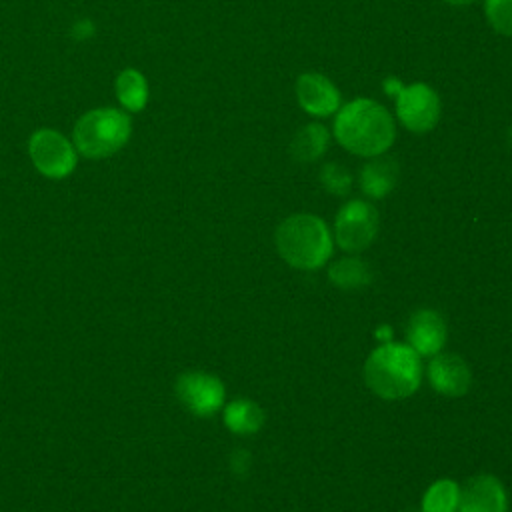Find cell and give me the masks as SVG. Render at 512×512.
<instances>
[{"mask_svg": "<svg viewBox=\"0 0 512 512\" xmlns=\"http://www.w3.org/2000/svg\"><path fill=\"white\" fill-rule=\"evenodd\" d=\"M332 134L346 152L368 160L390 150L396 140V122L380 102L354 98L334 114Z\"/></svg>", "mask_w": 512, "mask_h": 512, "instance_id": "cell-1", "label": "cell"}, {"mask_svg": "<svg viewBox=\"0 0 512 512\" xmlns=\"http://www.w3.org/2000/svg\"><path fill=\"white\" fill-rule=\"evenodd\" d=\"M366 386L384 400L412 396L422 382L420 356L400 342H384L364 362Z\"/></svg>", "mask_w": 512, "mask_h": 512, "instance_id": "cell-2", "label": "cell"}, {"mask_svg": "<svg viewBox=\"0 0 512 512\" xmlns=\"http://www.w3.org/2000/svg\"><path fill=\"white\" fill-rule=\"evenodd\" d=\"M280 258L298 270H318L332 256V232L316 214H292L284 218L274 234Z\"/></svg>", "mask_w": 512, "mask_h": 512, "instance_id": "cell-3", "label": "cell"}, {"mask_svg": "<svg viewBox=\"0 0 512 512\" xmlns=\"http://www.w3.org/2000/svg\"><path fill=\"white\" fill-rule=\"evenodd\" d=\"M132 122L118 108H94L82 114L72 130L76 152L90 160H102L116 154L130 138Z\"/></svg>", "mask_w": 512, "mask_h": 512, "instance_id": "cell-4", "label": "cell"}, {"mask_svg": "<svg viewBox=\"0 0 512 512\" xmlns=\"http://www.w3.org/2000/svg\"><path fill=\"white\" fill-rule=\"evenodd\" d=\"M394 110L398 122L414 134H426L436 128L442 116V102L438 92L424 84L412 82L404 84L394 96Z\"/></svg>", "mask_w": 512, "mask_h": 512, "instance_id": "cell-5", "label": "cell"}, {"mask_svg": "<svg viewBox=\"0 0 512 512\" xmlns=\"http://www.w3.org/2000/svg\"><path fill=\"white\" fill-rule=\"evenodd\" d=\"M28 156L34 168L52 180L66 178L74 172L78 162V152L74 144L52 128L36 130L28 140Z\"/></svg>", "mask_w": 512, "mask_h": 512, "instance_id": "cell-6", "label": "cell"}, {"mask_svg": "<svg viewBox=\"0 0 512 512\" xmlns=\"http://www.w3.org/2000/svg\"><path fill=\"white\" fill-rule=\"evenodd\" d=\"M378 234V212L366 200H348L334 220V240L346 252L366 250Z\"/></svg>", "mask_w": 512, "mask_h": 512, "instance_id": "cell-7", "label": "cell"}, {"mask_svg": "<svg viewBox=\"0 0 512 512\" xmlns=\"http://www.w3.org/2000/svg\"><path fill=\"white\" fill-rule=\"evenodd\" d=\"M176 396L180 404L196 416H212L224 404V384L218 376L202 370H190L178 376Z\"/></svg>", "mask_w": 512, "mask_h": 512, "instance_id": "cell-8", "label": "cell"}, {"mask_svg": "<svg viewBox=\"0 0 512 512\" xmlns=\"http://www.w3.org/2000/svg\"><path fill=\"white\" fill-rule=\"evenodd\" d=\"M296 102L312 118L334 116L342 106L336 84L320 72H304L296 78Z\"/></svg>", "mask_w": 512, "mask_h": 512, "instance_id": "cell-9", "label": "cell"}, {"mask_svg": "<svg viewBox=\"0 0 512 512\" xmlns=\"http://www.w3.org/2000/svg\"><path fill=\"white\" fill-rule=\"evenodd\" d=\"M508 496L502 482L490 474H478L460 488L458 512H506Z\"/></svg>", "mask_w": 512, "mask_h": 512, "instance_id": "cell-10", "label": "cell"}, {"mask_svg": "<svg viewBox=\"0 0 512 512\" xmlns=\"http://www.w3.org/2000/svg\"><path fill=\"white\" fill-rule=\"evenodd\" d=\"M430 386L442 396H464L472 384L466 362L456 354H434L426 368Z\"/></svg>", "mask_w": 512, "mask_h": 512, "instance_id": "cell-11", "label": "cell"}, {"mask_svg": "<svg viewBox=\"0 0 512 512\" xmlns=\"http://www.w3.org/2000/svg\"><path fill=\"white\" fill-rule=\"evenodd\" d=\"M446 342V324L436 310H418L406 326V344L418 356H434Z\"/></svg>", "mask_w": 512, "mask_h": 512, "instance_id": "cell-12", "label": "cell"}, {"mask_svg": "<svg viewBox=\"0 0 512 512\" xmlns=\"http://www.w3.org/2000/svg\"><path fill=\"white\" fill-rule=\"evenodd\" d=\"M358 182L362 192L368 198L380 200L384 196H388L396 182H398V164L394 158H388L384 154L368 158V162L360 168L358 174Z\"/></svg>", "mask_w": 512, "mask_h": 512, "instance_id": "cell-13", "label": "cell"}, {"mask_svg": "<svg viewBox=\"0 0 512 512\" xmlns=\"http://www.w3.org/2000/svg\"><path fill=\"white\" fill-rule=\"evenodd\" d=\"M330 130L320 122L304 124L290 140V156L300 162L308 164L322 158L330 146Z\"/></svg>", "mask_w": 512, "mask_h": 512, "instance_id": "cell-14", "label": "cell"}, {"mask_svg": "<svg viewBox=\"0 0 512 512\" xmlns=\"http://www.w3.org/2000/svg\"><path fill=\"white\" fill-rule=\"evenodd\" d=\"M224 424L234 434H254L264 424V412L256 402L238 398L224 406Z\"/></svg>", "mask_w": 512, "mask_h": 512, "instance_id": "cell-15", "label": "cell"}, {"mask_svg": "<svg viewBox=\"0 0 512 512\" xmlns=\"http://www.w3.org/2000/svg\"><path fill=\"white\" fill-rule=\"evenodd\" d=\"M116 98L128 112H140L148 102V84L140 70L126 68L116 78Z\"/></svg>", "mask_w": 512, "mask_h": 512, "instance_id": "cell-16", "label": "cell"}, {"mask_svg": "<svg viewBox=\"0 0 512 512\" xmlns=\"http://www.w3.org/2000/svg\"><path fill=\"white\" fill-rule=\"evenodd\" d=\"M328 278L338 288L354 290V288L366 286L372 278V272L364 260L350 256V258H342V260L334 262L328 268Z\"/></svg>", "mask_w": 512, "mask_h": 512, "instance_id": "cell-17", "label": "cell"}, {"mask_svg": "<svg viewBox=\"0 0 512 512\" xmlns=\"http://www.w3.org/2000/svg\"><path fill=\"white\" fill-rule=\"evenodd\" d=\"M460 502V486L442 478L432 482L422 496V512H456Z\"/></svg>", "mask_w": 512, "mask_h": 512, "instance_id": "cell-18", "label": "cell"}, {"mask_svg": "<svg viewBox=\"0 0 512 512\" xmlns=\"http://www.w3.org/2000/svg\"><path fill=\"white\" fill-rule=\"evenodd\" d=\"M320 182L326 192L334 196H344L352 188V174L338 162H326L320 168Z\"/></svg>", "mask_w": 512, "mask_h": 512, "instance_id": "cell-19", "label": "cell"}, {"mask_svg": "<svg viewBox=\"0 0 512 512\" xmlns=\"http://www.w3.org/2000/svg\"><path fill=\"white\" fill-rule=\"evenodd\" d=\"M484 14L494 32L512 38V0H484Z\"/></svg>", "mask_w": 512, "mask_h": 512, "instance_id": "cell-20", "label": "cell"}, {"mask_svg": "<svg viewBox=\"0 0 512 512\" xmlns=\"http://www.w3.org/2000/svg\"><path fill=\"white\" fill-rule=\"evenodd\" d=\"M402 82L398 80V78H386L384 80V90H386V94H390V96H396L400 90H402Z\"/></svg>", "mask_w": 512, "mask_h": 512, "instance_id": "cell-21", "label": "cell"}, {"mask_svg": "<svg viewBox=\"0 0 512 512\" xmlns=\"http://www.w3.org/2000/svg\"><path fill=\"white\" fill-rule=\"evenodd\" d=\"M444 2L450 6H468V4H474L476 0H444Z\"/></svg>", "mask_w": 512, "mask_h": 512, "instance_id": "cell-22", "label": "cell"}, {"mask_svg": "<svg viewBox=\"0 0 512 512\" xmlns=\"http://www.w3.org/2000/svg\"><path fill=\"white\" fill-rule=\"evenodd\" d=\"M508 142H510V148H512V126H510V130H508Z\"/></svg>", "mask_w": 512, "mask_h": 512, "instance_id": "cell-23", "label": "cell"}]
</instances>
